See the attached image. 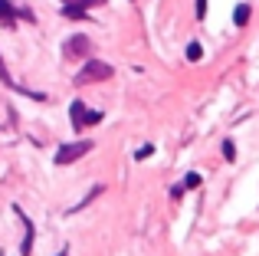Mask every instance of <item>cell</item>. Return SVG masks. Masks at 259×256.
Returning a JSON list of instances; mask_svg holds the SVG:
<instances>
[{"label": "cell", "instance_id": "15", "mask_svg": "<svg viewBox=\"0 0 259 256\" xmlns=\"http://www.w3.org/2000/svg\"><path fill=\"white\" fill-rule=\"evenodd\" d=\"M0 79H4V82H10V76H7V69H4V59H0Z\"/></svg>", "mask_w": 259, "mask_h": 256}, {"label": "cell", "instance_id": "12", "mask_svg": "<svg viewBox=\"0 0 259 256\" xmlns=\"http://www.w3.org/2000/svg\"><path fill=\"white\" fill-rule=\"evenodd\" d=\"M102 122V112H85V125H99Z\"/></svg>", "mask_w": 259, "mask_h": 256}, {"label": "cell", "instance_id": "14", "mask_svg": "<svg viewBox=\"0 0 259 256\" xmlns=\"http://www.w3.org/2000/svg\"><path fill=\"white\" fill-rule=\"evenodd\" d=\"M79 4H82L85 10H89V7H95V4H105V0H79Z\"/></svg>", "mask_w": 259, "mask_h": 256}, {"label": "cell", "instance_id": "8", "mask_svg": "<svg viewBox=\"0 0 259 256\" xmlns=\"http://www.w3.org/2000/svg\"><path fill=\"white\" fill-rule=\"evenodd\" d=\"M200 56H203V46H200V43H190V46H187V59H190V63H197Z\"/></svg>", "mask_w": 259, "mask_h": 256}, {"label": "cell", "instance_id": "7", "mask_svg": "<svg viewBox=\"0 0 259 256\" xmlns=\"http://www.w3.org/2000/svg\"><path fill=\"white\" fill-rule=\"evenodd\" d=\"M13 13H17V10H13V7L7 4V0H0V23H10Z\"/></svg>", "mask_w": 259, "mask_h": 256}, {"label": "cell", "instance_id": "6", "mask_svg": "<svg viewBox=\"0 0 259 256\" xmlns=\"http://www.w3.org/2000/svg\"><path fill=\"white\" fill-rule=\"evenodd\" d=\"M249 13H253V10H249L246 4H240V7H236V13H233L236 26H246V23H249Z\"/></svg>", "mask_w": 259, "mask_h": 256}, {"label": "cell", "instance_id": "16", "mask_svg": "<svg viewBox=\"0 0 259 256\" xmlns=\"http://www.w3.org/2000/svg\"><path fill=\"white\" fill-rule=\"evenodd\" d=\"M56 256H69V253H66V250H59V253H56Z\"/></svg>", "mask_w": 259, "mask_h": 256}, {"label": "cell", "instance_id": "1", "mask_svg": "<svg viewBox=\"0 0 259 256\" xmlns=\"http://www.w3.org/2000/svg\"><path fill=\"white\" fill-rule=\"evenodd\" d=\"M112 76V66L108 63H102V59H89V63L79 69V76H76V86H89V82H102V79H108Z\"/></svg>", "mask_w": 259, "mask_h": 256}, {"label": "cell", "instance_id": "13", "mask_svg": "<svg viewBox=\"0 0 259 256\" xmlns=\"http://www.w3.org/2000/svg\"><path fill=\"white\" fill-rule=\"evenodd\" d=\"M197 17H207V0H197Z\"/></svg>", "mask_w": 259, "mask_h": 256}, {"label": "cell", "instance_id": "4", "mask_svg": "<svg viewBox=\"0 0 259 256\" xmlns=\"http://www.w3.org/2000/svg\"><path fill=\"white\" fill-rule=\"evenodd\" d=\"M85 112H89V109L79 102V99L69 105V118H72V128H76V132H79V128H85Z\"/></svg>", "mask_w": 259, "mask_h": 256}, {"label": "cell", "instance_id": "11", "mask_svg": "<svg viewBox=\"0 0 259 256\" xmlns=\"http://www.w3.org/2000/svg\"><path fill=\"white\" fill-rule=\"evenodd\" d=\"M187 187H200V174H187V178H184V191H187Z\"/></svg>", "mask_w": 259, "mask_h": 256}, {"label": "cell", "instance_id": "2", "mask_svg": "<svg viewBox=\"0 0 259 256\" xmlns=\"http://www.w3.org/2000/svg\"><path fill=\"white\" fill-rule=\"evenodd\" d=\"M89 151H92V141H72V145H63L56 151V164L59 167H63V164H72V161H79Z\"/></svg>", "mask_w": 259, "mask_h": 256}, {"label": "cell", "instance_id": "3", "mask_svg": "<svg viewBox=\"0 0 259 256\" xmlns=\"http://www.w3.org/2000/svg\"><path fill=\"white\" fill-rule=\"evenodd\" d=\"M63 53H66L69 59L89 56V36H69V39H66V46H63Z\"/></svg>", "mask_w": 259, "mask_h": 256}, {"label": "cell", "instance_id": "5", "mask_svg": "<svg viewBox=\"0 0 259 256\" xmlns=\"http://www.w3.org/2000/svg\"><path fill=\"white\" fill-rule=\"evenodd\" d=\"M63 17H69V20H82V17H85V7L79 4V0H69V4L63 7Z\"/></svg>", "mask_w": 259, "mask_h": 256}, {"label": "cell", "instance_id": "9", "mask_svg": "<svg viewBox=\"0 0 259 256\" xmlns=\"http://www.w3.org/2000/svg\"><path fill=\"white\" fill-rule=\"evenodd\" d=\"M151 154H154V145H141L138 151H135V158H138V161H145V158H151Z\"/></svg>", "mask_w": 259, "mask_h": 256}, {"label": "cell", "instance_id": "10", "mask_svg": "<svg viewBox=\"0 0 259 256\" xmlns=\"http://www.w3.org/2000/svg\"><path fill=\"white\" fill-rule=\"evenodd\" d=\"M223 158H227V161L236 158V145H233V141H223Z\"/></svg>", "mask_w": 259, "mask_h": 256}]
</instances>
